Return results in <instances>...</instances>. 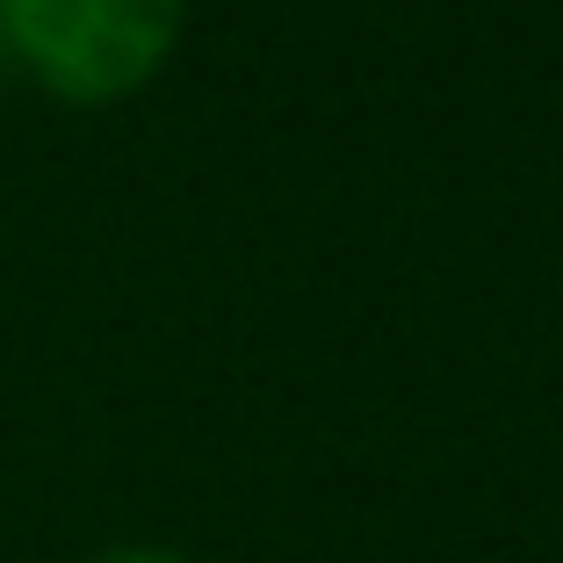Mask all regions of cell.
<instances>
[{
  "instance_id": "cell-1",
  "label": "cell",
  "mask_w": 563,
  "mask_h": 563,
  "mask_svg": "<svg viewBox=\"0 0 563 563\" xmlns=\"http://www.w3.org/2000/svg\"><path fill=\"white\" fill-rule=\"evenodd\" d=\"M188 0H0V36L44 95L101 109L159 80Z\"/></svg>"
},
{
  "instance_id": "cell-2",
  "label": "cell",
  "mask_w": 563,
  "mask_h": 563,
  "mask_svg": "<svg viewBox=\"0 0 563 563\" xmlns=\"http://www.w3.org/2000/svg\"><path fill=\"white\" fill-rule=\"evenodd\" d=\"M87 563H188L181 549H159V542H117V549H101V556Z\"/></svg>"
}]
</instances>
